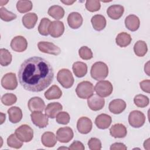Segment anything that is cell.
Returning a JSON list of instances; mask_svg holds the SVG:
<instances>
[{
	"mask_svg": "<svg viewBox=\"0 0 150 150\" xmlns=\"http://www.w3.org/2000/svg\"><path fill=\"white\" fill-rule=\"evenodd\" d=\"M20 84L26 90L40 92L53 81L54 72L50 63L44 58L33 56L21 64L18 71Z\"/></svg>",
	"mask_w": 150,
	"mask_h": 150,
	"instance_id": "cell-1",
	"label": "cell"
},
{
	"mask_svg": "<svg viewBox=\"0 0 150 150\" xmlns=\"http://www.w3.org/2000/svg\"><path fill=\"white\" fill-rule=\"evenodd\" d=\"M90 74L96 80L105 79L108 74V67L107 65L102 62H97L91 66Z\"/></svg>",
	"mask_w": 150,
	"mask_h": 150,
	"instance_id": "cell-2",
	"label": "cell"
},
{
	"mask_svg": "<svg viewBox=\"0 0 150 150\" xmlns=\"http://www.w3.org/2000/svg\"><path fill=\"white\" fill-rule=\"evenodd\" d=\"M94 91L93 84L88 81L80 82L76 88V93L77 96L82 99L88 98L93 94Z\"/></svg>",
	"mask_w": 150,
	"mask_h": 150,
	"instance_id": "cell-3",
	"label": "cell"
},
{
	"mask_svg": "<svg viewBox=\"0 0 150 150\" xmlns=\"http://www.w3.org/2000/svg\"><path fill=\"white\" fill-rule=\"evenodd\" d=\"M57 80L62 86L65 88L71 87L74 81L72 73L67 69H62L58 71Z\"/></svg>",
	"mask_w": 150,
	"mask_h": 150,
	"instance_id": "cell-4",
	"label": "cell"
},
{
	"mask_svg": "<svg viewBox=\"0 0 150 150\" xmlns=\"http://www.w3.org/2000/svg\"><path fill=\"white\" fill-rule=\"evenodd\" d=\"M15 134L23 142H30L33 138V130L27 124H23L16 129Z\"/></svg>",
	"mask_w": 150,
	"mask_h": 150,
	"instance_id": "cell-5",
	"label": "cell"
},
{
	"mask_svg": "<svg viewBox=\"0 0 150 150\" xmlns=\"http://www.w3.org/2000/svg\"><path fill=\"white\" fill-rule=\"evenodd\" d=\"M94 90L98 96L102 97H106L111 95L113 90V87L110 81L101 80L96 83Z\"/></svg>",
	"mask_w": 150,
	"mask_h": 150,
	"instance_id": "cell-6",
	"label": "cell"
},
{
	"mask_svg": "<svg viewBox=\"0 0 150 150\" xmlns=\"http://www.w3.org/2000/svg\"><path fill=\"white\" fill-rule=\"evenodd\" d=\"M145 116L143 112L138 110L131 111L128 115V122L134 128H140L145 122Z\"/></svg>",
	"mask_w": 150,
	"mask_h": 150,
	"instance_id": "cell-7",
	"label": "cell"
},
{
	"mask_svg": "<svg viewBox=\"0 0 150 150\" xmlns=\"http://www.w3.org/2000/svg\"><path fill=\"white\" fill-rule=\"evenodd\" d=\"M1 85L5 89L10 90H15L18 86L16 74L13 73L5 74L1 79Z\"/></svg>",
	"mask_w": 150,
	"mask_h": 150,
	"instance_id": "cell-8",
	"label": "cell"
},
{
	"mask_svg": "<svg viewBox=\"0 0 150 150\" xmlns=\"http://www.w3.org/2000/svg\"><path fill=\"white\" fill-rule=\"evenodd\" d=\"M39 50L43 53L53 55H59L61 53L60 49L54 43L49 42H39L38 44Z\"/></svg>",
	"mask_w": 150,
	"mask_h": 150,
	"instance_id": "cell-9",
	"label": "cell"
},
{
	"mask_svg": "<svg viewBox=\"0 0 150 150\" xmlns=\"http://www.w3.org/2000/svg\"><path fill=\"white\" fill-rule=\"evenodd\" d=\"M31 120L36 127L43 128H45L49 124L47 116L42 111H33L30 114Z\"/></svg>",
	"mask_w": 150,
	"mask_h": 150,
	"instance_id": "cell-10",
	"label": "cell"
},
{
	"mask_svg": "<svg viewBox=\"0 0 150 150\" xmlns=\"http://www.w3.org/2000/svg\"><path fill=\"white\" fill-rule=\"evenodd\" d=\"M74 133L72 129L69 127H61L56 131V138L62 143H67L72 139Z\"/></svg>",
	"mask_w": 150,
	"mask_h": 150,
	"instance_id": "cell-11",
	"label": "cell"
},
{
	"mask_svg": "<svg viewBox=\"0 0 150 150\" xmlns=\"http://www.w3.org/2000/svg\"><path fill=\"white\" fill-rule=\"evenodd\" d=\"M87 104L88 107L93 111H98L101 110L105 105V100L103 97L97 94H93L87 98Z\"/></svg>",
	"mask_w": 150,
	"mask_h": 150,
	"instance_id": "cell-12",
	"label": "cell"
},
{
	"mask_svg": "<svg viewBox=\"0 0 150 150\" xmlns=\"http://www.w3.org/2000/svg\"><path fill=\"white\" fill-rule=\"evenodd\" d=\"M10 46L15 52H22L27 49L28 42L23 36H17L12 39Z\"/></svg>",
	"mask_w": 150,
	"mask_h": 150,
	"instance_id": "cell-13",
	"label": "cell"
},
{
	"mask_svg": "<svg viewBox=\"0 0 150 150\" xmlns=\"http://www.w3.org/2000/svg\"><path fill=\"white\" fill-rule=\"evenodd\" d=\"M64 31V26L62 22L59 21H54L51 22L49 28V33L54 38L61 36Z\"/></svg>",
	"mask_w": 150,
	"mask_h": 150,
	"instance_id": "cell-14",
	"label": "cell"
},
{
	"mask_svg": "<svg viewBox=\"0 0 150 150\" xmlns=\"http://www.w3.org/2000/svg\"><path fill=\"white\" fill-rule=\"evenodd\" d=\"M92 121L86 117H80L77 122V128L78 131L82 134H87L89 133L92 129Z\"/></svg>",
	"mask_w": 150,
	"mask_h": 150,
	"instance_id": "cell-15",
	"label": "cell"
},
{
	"mask_svg": "<svg viewBox=\"0 0 150 150\" xmlns=\"http://www.w3.org/2000/svg\"><path fill=\"white\" fill-rule=\"evenodd\" d=\"M29 110L32 111H43L45 108V103L39 97H33L29 99L28 103Z\"/></svg>",
	"mask_w": 150,
	"mask_h": 150,
	"instance_id": "cell-16",
	"label": "cell"
},
{
	"mask_svg": "<svg viewBox=\"0 0 150 150\" xmlns=\"http://www.w3.org/2000/svg\"><path fill=\"white\" fill-rule=\"evenodd\" d=\"M127 107L126 103L122 99H115L112 100L108 105L109 110L114 114H119L123 112Z\"/></svg>",
	"mask_w": 150,
	"mask_h": 150,
	"instance_id": "cell-17",
	"label": "cell"
},
{
	"mask_svg": "<svg viewBox=\"0 0 150 150\" xmlns=\"http://www.w3.org/2000/svg\"><path fill=\"white\" fill-rule=\"evenodd\" d=\"M83 18L79 12H73L67 17V23L69 26L74 29L79 28L83 23Z\"/></svg>",
	"mask_w": 150,
	"mask_h": 150,
	"instance_id": "cell-18",
	"label": "cell"
},
{
	"mask_svg": "<svg viewBox=\"0 0 150 150\" xmlns=\"http://www.w3.org/2000/svg\"><path fill=\"white\" fill-rule=\"evenodd\" d=\"M112 122L110 115L106 114H101L97 116L95 119V124L98 128L105 129L108 128Z\"/></svg>",
	"mask_w": 150,
	"mask_h": 150,
	"instance_id": "cell-19",
	"label": "cell"
},
{
	"mask_svg": "<svg viewBox=\"0 0 150 150\" xmlns=\"http://www.w3.org/2000/svg\"><path fill=\"white\" fill-rule=\"evenodd\" d=\"M110 135L115 138H124L127 134V128L122 124H115L110 129Z\"/></svg>",
	"mask_w": 150,
	"mask_h": 150,
	"instance_id": "cell-20",
	"label": "cell"
},
{
	"mask_svg": "<svg viewBox=\"0 0 150 150\" xmlns=\"http://www.w3.org/2000/svg\"><path fill=\"white\" fill-rule=\"evenodd\" d=\"M63 109L62 105L58 102L50 103L45 108V114L47 117L54 118L57 114L62 111Z\"/></svg>",
	"mask_w": 150,
	"mask_h": 150,
	"instance_id": "cell-21",
	"label": "cell"
},
{
	"mask_svg": "<svg viewBox=\"0 0 150 150\" xmlns=\"http://www.w3.org/2000/svg\"><path fill=\"white\" fill-rule=\"evenodd\" d=\"M124 12V8L120 5H112L108 8L107 9V13L108 16L113 20L120 19L123 15Z\"/></svg>",
	"mask_w": 150,
	"mask_h": 150,
	"instance_id": "cell-22",
	"label": "cell"
},
{
	"mask_svg": "<svg viewBox=\"0 0 150 150\" xmlns=\"http://www.w3.org/2000/svg\"><path fill=\"white\" fill-rule=\"evenodd\" d=\"M125 25L128 30L135 32L137 30L139 27V19L135 15H129L125 19Z\"/></svg>",
	"mask_w": 150,
	"mask_h": 150,
	"instance_id": "cell-23",
	"label": "cell"
},
{
	"mask_svg": "<svg viewBox=\"0 0 150 150\" xmlns=\"http://www.w3.org/2000/svg\"><path fill=\"white\" fill-rule=\"evenodd\" d=\"M8 114L9 115V120L13 124L19 122L22 118V110L16 106L12 107L8 110Z\"/></svg>",
	"mask_w": 150,
	"mask_h": 150,
	"instance_id": "cell-24",
	"label": "cell"
},
{
	"mask_svg": "<svg viewBox=\"0 0 150 150\" xmlns=\"http://www.w3.org/2000/svg\"><path fill=\"white\" fill-rule=\"evenodd\" d=\"M92 26L94 30L97 31H101L103 30L106 26V19L102 15H95L91 19Z\"/></svg>",
	"mask_w": 150,
	"mask_h": 150,
	"instance_id": "cell-25",
	"label": "cell"
},
{
	"mask_svg": "<svg viewBox=\"0 0 150 150\" xmlns=\"http://www.w3.org/2000/svg\"><path fill=\"white\" fill-rule=\"evenodd\" d=\"M38 15L35 13H28L25 14L22 19V22L23 25V26L28 29H30L35 27L37 21H38Z\"/></svg>",
	"mask_w": 150,
	"mask_h": 150,
	"instance_id": "cell-26",
	"label": "cell"
},
{
	"mask_svg": "<svg viewBox=\"0 0 150 150\" xmlns=\"http://www.w3.org/2000/svg\"><path fill=\"white\" fill-rule=\"evenodd\" d=\"M57 138L54 134L52 132H44L41 137V142L42 144L46 147H53L56 142Z\"/></svg>",
	"mask_w": 150,
	"mask_h": 150,
	"instance_id": "cell-27",
	"label": "cell"
},
{
	"mask_svg": "<svg viewBox=\"0 0 150 150\" xmlns=\"http://www.w3.org/2000/svg\"><path fill=\"white\" fill-rule=\"evenodd\" d=\"M72 69L75 76L79 78L84 77L87 73V64L81 62H74L73 64Z\"/></svg>",
	"mask_w": 150,
	"mask_h": 150,
	"instance_id": "cell-28",
	"label": "cell"
},
{
	"mask_svg": "<svg viewBox=\"0 0 150 150\" xmlns=\"http://www.w3.org/2000/svg\"><path fill=\"white\" fill-rule=\"evenodd\" d=\"M62 96V91L56 85H53L45 93V97L46 99L54 100L59 99Z\"/></svg>",
	"mask_w": 150,
	"mask_h": 150,
	"instance_id": "cell-29",
	"label": "cell"
},
{
	"mask_svg": "<svg viewBox=\"0 0 150 150\" xmlns=\"http://www.w3.org/2000/svg\"><path fill=\"white\" fill-rule=\"evenodd\" d=\"M132 40L131 35L127 32L120 33L115 38L116 44L121 47H125L128 46Z\"/></svg>",
	"mask_w": 150,
	"mask_h": 150,
	"instance_id": "cell-30",
	"label": "cell"
},
{
	"mask_svg": "<svg viewBox=\"0 0 150 150\" xmlns=\"http://www.w3.org/2000/svg\"><path fill=\"white\" fill-rule=\"evenodd\" d=\"M47 13L54 19L59 20L63 18L64 15V10L61 6L53 5L49 8Z\"/></svg>",
	"mask_w": 150,
	"mask_h": 150,
	"instance_id": "cell-31",
	"label": "cell"
},
{
	"mask_svg": "<svg viewBox=\"0 0 150 150\" xmlns=\"http://www.w3.org/2000/svg\"><path fill=\"white\" fill-rule=\"evenodd\" d=\"M134 51L137 56L142 57L145 56L148 51V47L145 42L143 40L137 41L134 46Z\"/></svg>",
	"mask_w": 150,
	"mask_h": 150,
	"instance_id": "cell-32",
	"label": "cell"
},
{
	"mask_svg": "<svg viewBox=\"0 0 150 150\" xmlns=\"http://www.w3.org/2000/svg\"><path fill=\"white\" fill-rule=\"evenodd\" d=\"M12 54L6 49H0V64L2 66H8L12 62Z\"/></svg>",
	"mask_w": 150,
	"mask_h": 150,
	"instance_id": "cell-33",
	"label": "cell"
},
{
	"mask_svg": "<svg viewBox=\"0 0 150 150\" xmlns=\"http://www.w3.org/2000/svg\"><path fill=\"white\" fill-rule=\"evenodd\" d=\"M51 21L47 18H43L41 19L38 26L39 33L43 36H47L49 33V28Z\"/></svg>",
	"mask_w": 150,
	"mask_h": 150,
	"instance_id": "cell-34",
	"label": "cell"
},
{
	"mask_svg": "<svg viewBox=\"0 0 150 150\" xmlns=\"http://www.w3.org/2000/svg\"><path fill=\"white\" fill-rule=\"evenodd\" d=\"M32 3L30 1H18L16 3V9L20 13H26L32 9Z\"/></svg>",
	"mask_w": 150,
	"mask_h": 150,
	"instance_id": "cell-35",
	"label": "cell"
},
{
	"mask_svg": "<svg viewBox=\"0 0 150 150\" xmlns=\"http://www.w3.org/2000/svg\"><path fill=\"white\" fill-rule=\"evenodd\" d=\"M7 144L9 146L16 149L21 148L22 145L23 143L16 135L15 134H12L9 136L7 138Z\"/></svg>",
	"mask_w": 150,
	"mask_h": 150,
	"instance_id": "cell-36",
	"label": "cell"
},
{
	"mask_svg": "<svg viewBox=\"0 0 150 150\" xmlns=\"http://www.w3.org/2000/svg\"><path fill=\"white\" fill-rule=\"evenodd\" d=\"M134 104L140 108H144L146 107L149 103V100L147 96L143 94H138L135 96L134 98Z\"/></svg>",
	"mask_w": 150,
	"mask_h": 150,
	"instance_id": "cell-37",
	"label": "cell"
},
{
	"mask_svg": "<svg viewBox=\"0 0 150 150\" xmlns=\"http://www.w3.org/2000/svg\"><path fill=\"white\" fill-rule=\"evenodd\" d=\"M0 18L5 22H10L16 18V15L2 7L0 9Z\"/></svg>",
	"mask_w": 150,
	"mask_h": 150,
	"instance_id": "cell-38",
	"label": "cell"
},
{
	"mask_svg": "<svg viewBox=\"0 0 150 150\" xmlns=\"http://www.w3.org/2000/svg\"><path fill=\"white\" fill-rule=\"evenodd\" d=\"M16 101V96L12 93H6L1 97V102L4 105L6 106H9L15 104Z\"/></svg>",
	"mask_w": 150,
	"mask_h": 150,
	"instance_id": "cell-39",
	"label": "cell"
},
{
	"mask_svg": "<svg viewBox=\"0 0 150 150\" xmlns=\"http://www.w3.org/2000/svg\"><path fill=\"white\" fill-rule=\"evenodd\" d=\"M85 6L87 11L94 12L100 10L101 4L100 2L97 0H87L86 2Z\"/></svg>",
	"mask_w": 150,
	"mask_h": 150,
	"instance_id": "cell-40",
	"label": "cell"
},
{
	"mask_svg": "<svg viewBox=\"0 0 150 150\" xmlns=\"http://www.w3.org/2000/svg\"><path fill=\"white\" fill-rule=\"evenodd\" d=\"M79 54L83 60H90L93 58V52L87 46H82L79 50Z\"/></svg>",
	"mask_w": 150,
	"mask_h": 150,
	"instance_id": "cell-41",
	"label": "cell"
},
{
	"mask_svg": "<svg viewBox=\"0 0 150 150\" xmlns=\"http://www.w3.org/2000/svg\"><path fill=\"white\" fill-rule=\"evenodd\" d=\"M70 120V115L68 112L65 111H60L56 117V121L58 124L67 125Z\"/></svg>",
	"mask_w": 150,
	"mask_h": 150,
	"instance_id": "cell-42",
	"label": "cell"
},
{
	"mask_svg": "<svg viewBox=\"0 0 150 150\" xmlns=\"http://www.w3.org/2000/svg\"><path fill=\"white\" fill-rule=\"evenodd\" d=\"M88 146L91 150H100L101 149V142L97 138H91L88 141Z\"/></svg>",
	"mask_w": 150,
	"mask_h": 150,
	"instance_id": "cell-43",
	"label": "cell"
},
{
	"mask_svg": "<svg viewBox=\"0 0 150 150\" xmlns=\"http://www.w3.org/2000/svg\"><path fill=\"white\" fill-rule=\"evenodd\" d=\"M84 148H85L83 143L79 141H74L69 146V149L71 150H84Z\"/></svg>",
	"mask_w": 150,
	"mask_h": 150,
	"instance_id": "cell-44",
	"label": "cell"
},
{
	"mask_svg": "<svg viewBox=\"0 0 150 150\" xmlns=\"http://www.w3.org/2000/svg\"><path fill=\"white\" fill-rule=\"evenodd\" d=\"M149 84L150 80H144L139 83V86L144 91L147 93H149L150 89H149Z\"/></svg>",
	"mask_w": 150,
	"mask_h": 150,
	"instance_id": "cell-45",
	"label": "cell"
},
{
	"mask_svg": "<svg viewBox=\"0 0 150 150\" xmlns=\"http://www.w3.org/2000/svg\"><path fill=\"white\" fill-rule=\"evenodd\" d=\"M127 147L125 144L121 142H115L112 144L110 146L111 150H126Z\"/></svg>",
	"mask_w": 150,
	"mask_h": 150,
	"instance_id": "cell-46",
	"label": "cell"
},
{
	"mask_svg": "<svg viewBox=\"0 0 150 150\" xmlns=\"http://www.w3.org/2000/svg\"><path fill=\"white\" fill-rule=\"evenodd\" d=\"M149 62H148L146 63V64H145V67H144V70L145 72L147 74L148 76H149Z\"/></svg>",
	"mask_w": 150,
	"mask_h": 150,
	"instance_id": "cell-47",
	"label": "cell"
},
{
	"mask_svg": "<svg viewBox=\"0 0 150 150\" xmlns=\"http://www.w3.org/2000/svg\"><path fill=\"white\" fill-rule=\"evenodd\" d=\"M61 2H62L64 4H66L67 5H72L74 2H76V1H69V0H66V1H60Z\"/></svg>",
	"mask_w": 150,
	"mask_h": 150,
	"instance_id": "cell-48",
	"label": "cell"
},
{
	"mask_svg": "<svg viewBox=\"0 0 150 150\" xmlns=\"http://www.w3.org/2000/svg\"><path fill=\"white\" fill-rule=\"evenodd\" d=\"M149 139L148 138V139H146V140L144 142V148H145V149H149Z\"/></svg>",
	"mask_w": 150,
	"mask_h": 150,
	"instance_id": "cell-49",
	"label": "cell"
},
{
	"mask_svg": "<svg viewBox=\"0 0 150 150\" xmlns=\"http://www.w3.org/2000/svg\"><path fill=\"white\" fill-rule=\"evenodd\" d=\"M1 124H3L4 121L5 120V114H3V113H1Z\"/></svg>",
	"mask_w": 150,
	"mask_h": 150,
	"instance_id": "cell-50",
	"label": "cell"
},
{
	"mask_svg": "<svg viewBox=\"0 0 150 150\" xmlns=\"http://www.w3.org/2000/svg\"><path fill=\"white\" fill-rule=\"evenodd\" d=\"M8 2V1H7L6 2H4V1H0V5H1V6H3V5H4L6 3H7Z\"/></svg>",
	"mask_w": 150,
	"mask_h": 150,
	"instance_id": "cell-51",
	"label": "cell"
}]
</instances>
